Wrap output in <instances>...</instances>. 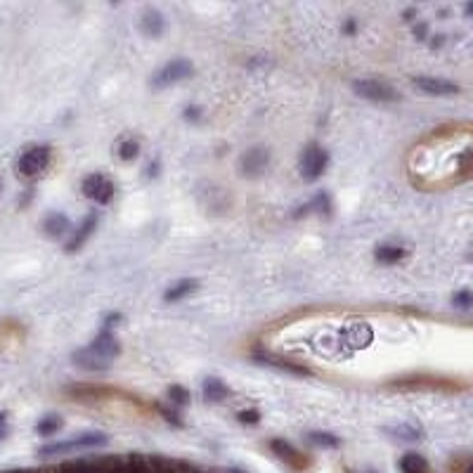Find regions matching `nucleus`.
<instances>
[{"label": "nucleus", "mask_w": 473, "mask_h": 473, "mask_svg": "<svg viewBox=\"0 0 473 473\" xmlns=\"http://www.w3.org/2000/svg\"><path fill=\"white\" fill-rule=\"evenodd\" d=\"M109 442V438L105 433H97V431H90V433H80L76 438H69V440H60V442H50V445H43L38 449L40 457H55V454H67V452H76V449H95V447H105Z\"/></svg>", "instance_id": "obj_1"}, {"label": "nucleus", "mask_w": 473, "mask_h": 473, "mask_svg": "<svg viewBox=\"0 0 473 473\" xmlns=\"http://www.w3.org/2000/svg\"><path fill=\"white\" fill-rule=\"evenodd\" d=\"M80 192H83L85 199H90L92 204L97 206H107L112 204L114 194H117V184L105 173H90V175L83 178L80 182Z\"/></svg>", "instance_id": "obj_2"}, {"label": "nucleus", "mask_w": 473, "mask_h": 473, "mask_svg": "<svg viewBox=\"0 0 473 473\" xmlns=\"http://www.w3.org/2000/svg\"><path fill=\"white\" fill-rule=\"evenodd\" d=\"M327 166H329L327 149L322 147V145H317V142H310V145L303 149L301 161H298V171H301V178H303V180H308V182L320 180V178L325 175Z\"/></svg>", "instance_id": "obj_3"}, {"label": "nucleus", "mask_w": 473, "mask_h": 473, "mask_svg": "<svg viewBox=\"0 0 473 473\" xmlns=\"http://www.w3.org/2000/svg\"><path fill=\"white\" fill-rule=\"evenodd\" d=\"M353 92L362 100H372V102H397L400 95L388 80L381 78H357L353 80Z\"/></svg>", "instance_id": "obj_4"}, {"label": "nucleus", "mask_w": 473, "mask_h": 473, "mask_svg": "<svg viewBox=\"0 0 473 473\" xmlns=\"http://www.w3.org/2000/svg\"><path fill=\"white\" fill-rule=\"evenodd\" d=\"M194 74V64L189 60H184V57H175V60L166 62L164 67L159 69L157 74H154L152 78V85L154 88H169V85H175L180 83V80L189 78Z\"/></svg>", "instance_id": "obj_5"}, {"label": "nucleus", "mask_w": 473, "mask_h": 473, "mask_svg": "<svg viewBox=\"0 0 473 473\" xmlns=\"http://www.w3.org/2000/svg\"><path fill=\"white\" fill-rule=\"evenodd\" d=\"M50 157H53V152L48 145H33L17 161V171L22 178H38L50 166Z\"/></svg>", "instance_id": "obj_6"}, {"label": "nucleus", "mask_w": 473, "mask_h": 473, "mask_svg": "<svg viewBox=\"0 0 473 473\" xmlns=\"http://www.w3.org/2000/svg\"><path fill=\"white\" fill-rule=\"evenodd\" d=\"M270 164V149L263 145L249 147L239 159V173L244 178H261Z\"/></svg>", "instance_id": "obj_7"}, {"label": "nucleus", "mask_w": 473, "mask_h": 473, "mask_svg": "<svg viewBox=\"0 0 473 473\" xmlns=\"http://www.w3.org/2000/svg\"><path fill=\"white\" fill-rule=\"evenodd\" d=\"M412 85L414 88H419L421 92H426V95H457L459 92V85L452 83V80L447 78H436V76H414L412 78Z\"/></svg>", "instance_id": "obj_8"}, {"label": "nucleus", "mask_w": 473, "mask_h": 473, "mask_svg": "<svg viewBox=\"0 0 473 473\" xmlns=\"http://www.w3.org/2000/svg\"><path fill=\"white\" fill-rule=\"evenodd\" d=\"M270 449L280 457L284 464H289L291 469H296V471H303L305 466H308V459L303 457L301 452H298L296 447L289 445L286 440H282V438H275V440H270Z\"/></svg>", "instance_id": "obj_9"}, {"label": "nucleus", "mask_w": 473, "mask_h": 473, "mask_svg": "<svg viewBox=\"0 0 473 473\" xmlns=\"http://www.w3.org/2000/svg\"><path fill=\"white\" fill-rule=\"evenodd\" d=\"M40 227H43V234L50 237V239H62L64 234L71 232V221H69L64 213L53 211V213H48V216L43 218Z\"/></svg>", "instance_id": "obj_10"}, {"label": "nucleus", "mask_w": 473, "mask_h": 473, "mask_svg": "<svg viewBox=\"0 0 473 473\" xmlns=\"http://www.w3.org/2000/svg\"><path fill=\"white\" fill-rule=\"evenodd\" d=\"M90 350H92V353H97L100 357H105V360L112 362L114 357L121 353V345H119L117 338H114V334L109 332V329H105V332L97 334L95 341L90 343Z\"/></svg>", "instance_id": "obj_11"}, {"label": "nucleus", "mask_w": 473, "mask_h": 473, "mask_svg": "<svg viewBox=\"0 0 473 473\" xmlns=\"http://www.w3.org/2000/svg\"><path fill=\"white\" fill-rule=\"evenodd\" d=\"M256 360L263 362V365H270L275 369H282V372H289V374H296V377H310V369L298 365V362H291L286 360V357H280V355H270V353H256Z\"/></svg>", "instance_id": "obj_12"}, {"label": "nucleus", "mask_w": 473, "mask_h": 473, "mask_svg": "<svg viewBox=\"0 0 473 473\" xmlns=\"http://www.w3.org/2000/svg\"><path fill=\"white\" fill-rule=\"evenodd\" d=\"M95 227H97V213H90V216L85 218V221L76 227V232L71 234V239L67 241L64 251H67V253H76V251L80 249V246H83L85 241H88V237H90L92 232H95Z\"/></svg>", "instance_id": "obj_13"}, {"label": "nucleus", "mask_w": 473, "mask_h": 473, "mask_svg": "<svg viewBox=\"0 0 473 473\" xmlns=\"http://www.w3.org/2000/svg\"><path fill=\"white\" fill-rule=\"evenodd\" d=\"M74 365L85 369V372H105V369H109L112 362L105 360V357H100L97 353H92L90 345H88V348L76 350V353H74Z\"/></svg>", "instance_id": "obj_14"}, {"label": "nucleus", "mask_w": 473, "mask_h": 473, "mask_svg": "<svg viewBox=\"0 0 473 473\" xmlns=\"http://www.w3.org/2000/svg\"><path fill=\"white\" fill-rule=\"evenodd\" d=\"M140 31L145 33L147 38H159L161 33L166 31L164 15H161L159 10H154V8L145 10V12H142V17H140Z\"/></svg>", "instance_id": "obj_15"}, {"label": "nucleus", "mask_w": 473, "mask_h": 473, "mask_svg": "<svg viewBox=\"0 0 473 473\" xmlns=\"http://www.w3.org/2000/svg\"><path fill=\"white\" fill-rule=\"evenodd\" d=\"M201 395H204L206 402H223L230 395V388L218 377H209L201 386Z\"/></svg>", "instance_id": "obj_16"}, {"label": "nucleus", "mask_w": 473, "mask_h": 473, "mask_svg": "<svg viewBox=\"0 0 473 473\" xmlns=\"http://www.w3.org/2000/svg\"><path fill=\"white\" fill-rule=\"evenodd\" d=\"M397 469H400L402 473H431L429 461H426V459L421 457V454H417V452L402 454L400 461H397Z\"/></svg>", "instance_id": "obj_17"}, {"label": "nucleus", "mask_w": 473, "mask_h": 473, "mask_svg": "<svg viewBox=\"0 0 473 473\" xmlns=\"http://www.w3.org/2000/svg\"><path fill=\"white\" fill-rule=\"evenodd\" d=\"M405 256H407V251L402 249V246H393V244H381L374 249V258H377V263H381V265H395Z\"/></svg>", "instance_id": "obj_18"}, {"label": "nucleus", "mask_w": 473, "mask_h": 473, "mask_svg": "<svg viewBox=\"0 0 473 473\" xmlns=\"http://www.w3.org/2000/svg\"><path fill=\"white\" fill-rule=\"evenodd\" d=\"M194 289H197V282H194V280H180V282H175V284H171L169 289H166L164 301L166 303H178V301H182V298H187Z\"/></svg>", "instance_id": "obj_19"}, {"label": "nucleus", "mask_w": 473, "mask_h": 473, "mask_svg": "<svg viewBox=\"0 0 473 473\" xmlns=\"http://www.w3.org/2000/svg\"><path fill=\"white\" fill-rule=\"evenodd\" d=\"M64 426V421H62L60 414H45V417H40L38 419V424H36V433L40 438H53L57 431Z\"/></svg>", "instance_id": "obj_20"}, {"label": "nucleus", "mask_w": 473, "mask_h": 473, "mask_svg": "<svg viewBox=\"0 0 473 473\" xmlns=\"http://www.w3.org/2000/svg\"><path fill=\"white\" fill-rule=\"evenodd\" d=\"M117 157L121 161H135L140 157V142L135 137H123L117 145Z\"/></svg>", "instance_id": "obj_21"}, {"label": "nucleus", "mask_w": 473, "mask_h": 473, "mask_svg": "<svg viewBox=\"0 0 473 473\" xmlns=\"http://www.w3.org/2000/svg\"><path fill=\"white\" fill-rule=\"evenodd\" d=\"M308 440L317 447H325V449H338L341 447V438L334 436V433H325V431H313L308 433Z\"/></svg>", "instance_id": "obj_22"}, {"label": "nucleus", "mask_w": 473, "mask_h": 473, "mask_svg": "<svg viewBox=\"0 0 473 473\" xmlns=\"http://www.w3.org/2000/svg\"><path fill=\"white\" fill-rule=\"evenodd\" d=\"M388 433H393V438H397V440L414 442V440H419V438H421V429H417V426H409V424H400V426L388 429Z\"/></svg>", "instance_id": "obj_23"}, {"label": "nucleus", "mask_w": 473, "mask_h": 473, "mask_svg": "<svg viewBox=\"0 0 473 473\" xmlns=\"http://www.w3.org/2000/svg\"><path fill=\"white\" fill-rule=\"evenodd\" d=\"M189 397H192V395H189V390L184 388V386H180V384H175V386H171V388H169V400L175 407L189 405Z\"/></svg>", "instance_id": "obj_24"}, {"label": "nucleus", "mask_w": 473, "mask_h": 473, "mask_svg": "<svg viewBox=\"0 0 473 473\" xmlns=\"http://www.w3.org/2000/svg\"><path fill=\"white\" fill-rule=\"evenodd\" d=\"M452 303H454V308H461V310H466V308H471L473 305V293L471 291H459V293H454L452 296Z\"/></svg>", "instance_id": "obj_25"}, {"label": "nucleus", "mask_w": 473, "mask_h": 473, "mask_svg": "<svg viewBox=\"0 0 473 473\" xmlns=\"http://www.w3.org/2000/svg\"><path fill=\"white\" fill-rule=\"evenodd\" d=\"M237 419H239V424H258L261 421V412L258 409H241L239 414H237Z\"/></svg>", "instance_id": "obj_26"}, {"label": "nucleus", "mask_w": 473, "mask_h": 473, "mask_svg": "<svg viewBox=\"0 0 473 473\" xmlns=\"http://www.w3.org/2000/svg\"><path fill=\"white\" fill-rule=\"evenodd\" d=\"M157 409H159L161 414H164V419L169 421V424L178 426V429H182V419H180V414H178V412H173V409H169L166 405H157Z\"/></svg>", "instance_id": "obj_27"}, {"label": "nucleus", "mask_w": 473, "mask_h": 473, "mask_svg": "<svg viewBox=\"0 0 473 473\" xmlns=\"http://www.w3.org/2000/svg\"><path fill=\"white\" fill-rule=\"evenodd\" d=\"M10 433V426H8V412H0V440H5Z\"/></svg>", "instance_id": "obj_28"}, {"label": "nucleus", "mask_w": 473, "mask_h": 473, "mask_svg": "<svg viewBox=\"0 0 473 473\" xmlns=\"http://www.w3.org/2000/svg\"><path fill=\"white\" fill-rule=\"evenodd\" d=\"M184 119H187V121H199L201 119V109L199 107H187V109H184Z\"/></svg>", "instance_id": "obj_29"}, {"label": "nucleus", "mask_w": 473, "mask_h": 473, "mask_svg": "<svg viewBox=\"0 0 473 473\" xmlns=\"http://www.w3.org/2000/svg\"><path fill=\"white\" fill-rule=\"evenodd\" d=\"M117 322H121V315H117V313L109 315L107 320H105V329H112L114 325H117Z\"/></svg>", "instance_id": "obj_30"}, {"label": "nucleus", "mask_w": 473, "mask_h": 473, "mask_svg": "<svg viewBox=\"0 0 473 473\" xmlns=\"http://www.w3.org/2000/svg\"><path fill=\"white\" fill-rule=\"evenodd\" d=\"M343 33L353 36V33H355V19H348V22H345V24H343Z\"/></svg>", "instance_id": "obj_31"}, {"label": "nucleus", "mask_w": 473, "mask_h": 473, "mask_svg": "<svg viewBox=\"0 0 473 473\" xmlns=\"http://www.w3.org/2000/svg\"><path fill=\"white\" fill-rule=\"evenodd\" d=\"M426 31H429V26H426V24H417V26H414V36H419V38H424Z\"/></svg>", "instance_id": "obj_32"}, {"label": "nucleus", "mask_w": 473, "mask_h": 473, "mask_svg": "<svg viewBox=\"0 0 473 473\" xmlns=\"http://www.w3.org/2000/svg\"><path fill=\"white\" fill-rule=\"evenodd\" d=\"M464 473H473V459L469 461V464H466V471Z\"/></svg>", "instance_id": "obj_33"}, {"label": "nucleus", "mask_w": 473, "mask_h": 473, "mask_svg": "<svg viewBox=\"0 0 473 473\" xmlns=\"http://www.w3.org/2000/svg\"><path fill=\"white\" fill-rule=\"evenodd\" d=\"M466 15H473V3H471V5H466Z\"/></svg>", "instance_id": "obj_34"}, {"label": "nucleus", "mask_w": 473, "mask_h": 473, "mask_svg": "<svg viewBox=\"0 0 473 473\" xmlns=\"http://www.w3.org/2000/svg\"><path fill=\"white\" fill-rule=\"evenodd\" d=\"M0 189H3V180H0Z\"/></svg>", "instance_id": "obj_35"}, {"label": "nucleus", "mask_w": 473, "mask_h": 473, "mask_svg": "<svg viewBox=\"0 0 473 473\" xmlns=\"http://www.w3.org/2000/svg\"><path fill=\"white\" fill-rule=\"evenodd\" d=\"M367 473H377V471H367Z\"/></svg>", "instance_id": "obj_36"}, {"label": "nucleus", "mask_w": 473, "mask_h": 473, "mask_svg": "<svg viewBox=\"0 0 473 473\" xmlns=\"http://www.w3.org/2000/svg\"><path fill=\"white\" fill-rule=\"evenodd\" d=\"M192 473H199V471H192Z\"/></svg>", "instance_id": "obj_37"}]
</instances>
